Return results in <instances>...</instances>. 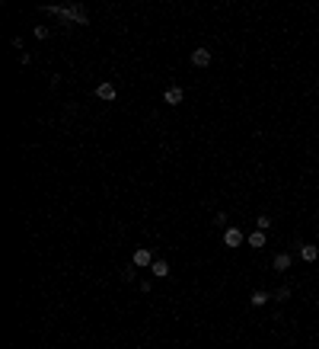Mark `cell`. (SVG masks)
Returning a JSON list of instances; mask_svg holds the SVG:
<instances>
[{
    "label": "cell",
    "mask_w": 319,
    "mask_h": 349,
    "mask_svg": "<svg viewBox=\"0 0 319 349\" xmlns=\"http://www.w3.org/2000/svg\"><path fill=\"white\" fill-rule=\"evenodd\" d=\"M35 39H48V29H45V26H35Z\"/></svg>",
    "instance_id": "obj_15"
},
{
    "label": "cell",
    "mask_w": 319,
    "mask_h": 349,
    "mask_svg": "<svg viewBox=\"0 0 319 349\" xmlns=\"http://www.w3.org/2000/svg\"><path fill=\"white\" fill-rule=\"evenodd\" d=\"M122 279H125V282H134V279H137V266H131V269H125V272H122Z\"/></svg>",
    "instance_id": "obj_13"
},
{
    "label": "cell",
    "mask_w": 319,
    "mask_h": 349,
    "mask_svg": "<svg viewBox=\"0 0 319 349\" xmlns=\"http://www.w3.org/2000/svg\"><path fill=\"white\" fill-rule=\"evenodd\" d=\"M271 298H274V301H278V304H281V301H287V298H290V288H287V285L274 288V292H271Z\"/></svg>",
    "instance_id": "obj_11"
},
{
    "label": "cell",
    "mask_w": 319,
    "mask_h": 349,
    "mask_svg": "<svg viewBox=\"0 0 319 349\" xmlns=\"http://www.w3.org/2000/svg\"><path fill=\"white\" fill-rule=\"evenodd\" d=\"M131 260H134L137 269H144V266H153V253H150V247H137Z\"/></svg>",
    "instance_id": "obj_3"
},
{
    "label": "cell",
    "mask_w": 319,
    "mask_h": 349,
    "mask_svg": "<svg viewBox=\"0 0 319 349\" xmlns=\"http://www.w3.org/2000/svg\"><path fill=\"white\" fill-rule=\"evenodd\" d=\"M185 100V90L182 87H166V90H163V103H166V106H179V103Z\"/></svg>",
    "instance_id": "obj_2"
},
{
    "label": "cell",
    "mask_w": 319,
    "mask_h": 349,
    "mask_svg": "<svg viewBox=\"0 0 319 349\" xmlns=\"http://www.w3.org/2000/svg\"><path fill=\"white\" fill-rule=\"evenodd\" d=\"M300 260H303V263H316L319 260V247L316 244H300Z\"/></svg>",
    "instance_id": "obj_6"
},
{
    "label": "cell",
    "mask_w": 319,
    "mask_h": 349,
    "mask_svg": "<svg viewBox=\"0 0 319 349\" xmlns=\"http://www.w3.org/2000/svg\"><path fill=\"white\" fill-rule=\"evenodd\" d=\"M290 263H294V256H290V253H274V260H271V266H274L278 272H287Z\"/></svg>",
    "instance_id": "obj_7"
},
{
    "label": "cell",
    "mask_w": 319,
    "mask_h": 349,
    "mask_svg": "<svg viewBox=\"0 0 319 349\" xmlns=\"http://www.w3.org/2000/svg\"><path fill=\"white\" fill-rule=\"evenodd\" d=\"M271 225H274V221H271V215H258V218H255V227H258V231H268Z\"/></svg>",
    "instance_id": "obj_12"
},
{
    "label": "cell",
    "mask_w": 319,
    "mask_h": 349,
    "mask_svg": "<svg viewBox=\"0 0 319 349\" xmlns=\"http://www.w3.org/2000/svg\"><path fill=\"white\" fill-rule=\"evenodd\" d=\"M265 241H268L265 231H252V234H249V247H252V250H262V247H265Z\"/></svg>",
    "instance_id": "obj_10"
},
{
    "label": "cell",
    "mask_w": 319,
    "mask_h": 349,
    "mask_svg": "<svg viewBox=\"0 0 319 349\" xmlns=\"http://www.w3.org/2000/svg\"><path fill=\"white\" fill-rule=\"evenodd\" d=\"M150 272H153V279H166V276H169V263H166V260H153Z\"/></svg>",
    "instance_id": "obj_9"
},
{
    "label": "cell",
    "mask_w": 319,
    "mask_h": 349,
    "mask_svg": "<svg viewBox=\"0 0 319 349\" xmlns=\"http://www.w3.org/2000/svg\"><path fill=\"white\" fill-rule=\"evenodd\" d=\"M268 301H271V292H265V288H255V292L249 295V304H252V308H265Z\"/></svg>",
    "instance_id": "obj_5"
},
{
    "label": "cell",
    "mask_w": 319,
    "mask_h": 349,
    "mask_svg": "<svg viewBox=\"0 0 319 349\" xmlns=\"http://www.w3.org/2000/svg\"><path fill=\"white\" fill-rule=\"evenodd\" d=\"M243 241H246V234L239 231V227H227V231H223V247L236 250V247H243Z\"/></svg>",
    "instance_id": "obj_1"
},
{
    "label": "cell",
    "mask_w": 319,
    "mask_h": 349,
    "mask_svg": "<svg viewBox=\"0 0 319 349\" xmlns=\"http://www.w3.org/2000/svg\"><path fill=\"white\" fill-rule=\"evenodd\" d=\"M214 225H217V227H223V231H227V215H223V211H217V215H214Z\"/></svg>",
    "instance_id": "obj_14"
},
{
    "label": "cell",
    "mask_w": 319,
    "mask_h": 349,
    "mask_svg": "<svg viewBox=\"0 0 319 349\" xmlns=\"http://www.w3.org/2000/svg\"><path fill=\"white\" fill-rule=\"evenodd\" d=\"M96 96H99L102 103H112L115 96H118V90H115L112 84H99V87H96Z\"/></svg>",
    "instance_id": "obj_8"
},
{
    "label": "cell",
    "mask_w": 319,
    "mask_h": 349,
    "mask_svg": "<svg viewBox=\"0 0 319 349\" xmlns=\"http://www.w3.org/2000/svg\"><path fill=\"white\" fill-rule=\"evenodd\" d=\"M191 64H195V68H211V52H207V48H195V52H191Z\"/></svg>",
    "instance_id": "obj_4"
},
{
    "label": "cell",
    "mask_w": 319,
    "mask_h": 349,
    "mask_svg": "<svg viewBox=\"0 0 319 349\" xmlns=\"http://www.w3.org/2000/svg\"><path fill=\"white\" fill-rule=\"evenodd\" d=\"M316 308H319V298H316Z\"/></svg>",
    "instance_id": "obj_16"
}]
</instances>
